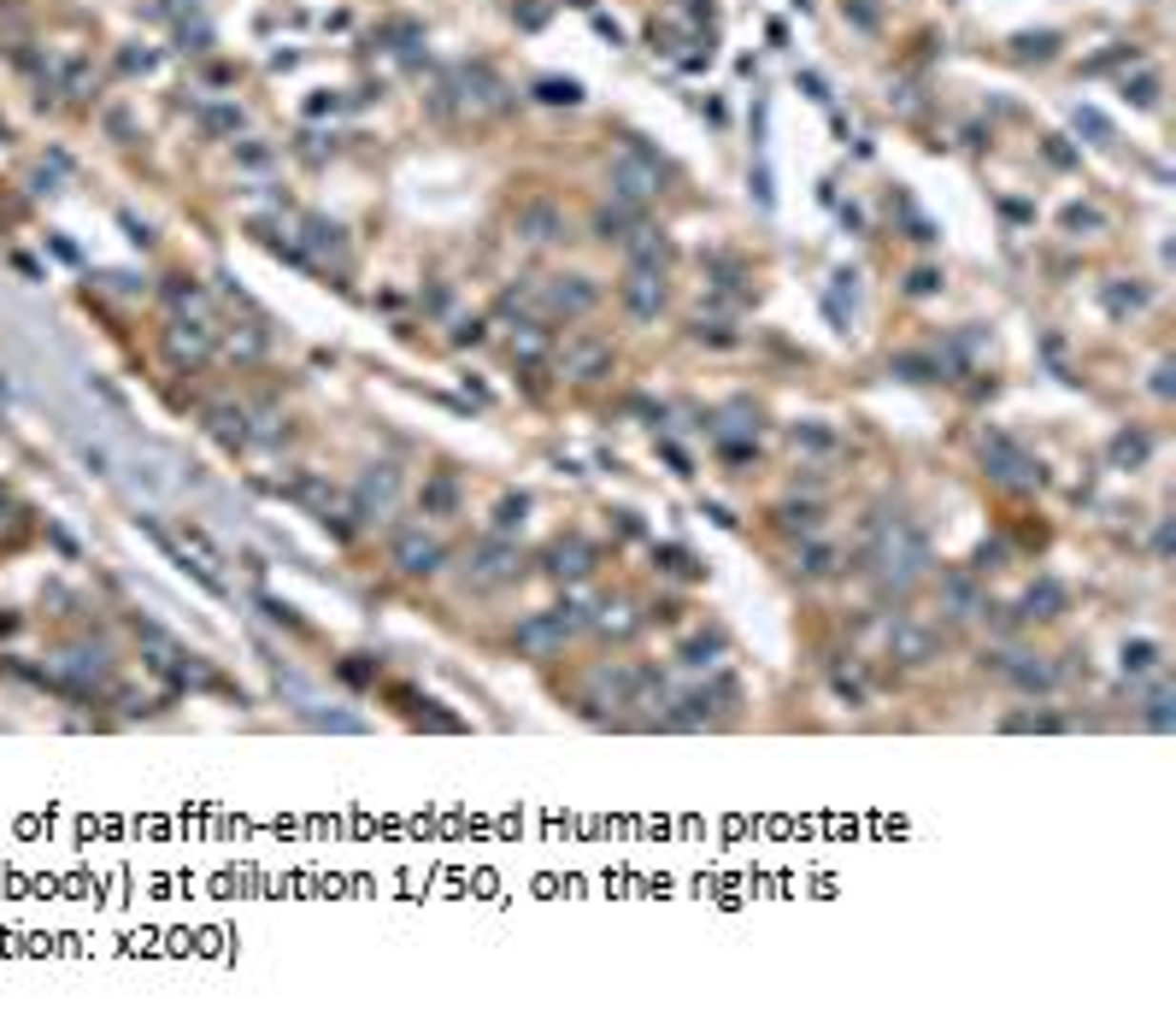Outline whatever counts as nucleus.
I'll return each mask as SVG.
<instances>
[{
  "mask_svg": "<svg viewBox=\"0 0 1176 1030\" xmlns=\"http://www.w3.org/2000/svg\"><path fill=\"white\" fill-rule=\"evenodd\" d=\"M983 471H988V484L1018 489V495L1047 489V465L1035 460L1018 436H1006V430H988V436H983Z\"/></svg>",
  "mask_w": 1176,
  "mask_h": 1030,
  "instance_id": "f257e3e1",
  "label": "nucleus"
},
{
  "mask_svg": "<svg viewBox=\"0 0 1176 1030\" xmlns=\"http://www.w3.org/2000/svg\"><path fill=\"white\" fill-rule=\"evenodd\" d=\"M588 625V607L582 601H559V607H547V612H530V618H517V654H530V660H553L559 648Z\"/></svg>",
  "mask_w": 1176,
  "mask_h": 1030,
  "instance_id": "f03ea898",
  "label": "nucleus"
},
{
  "mask_svg": "<svg viewBox=\"0 0 1176 1030\" xmlns=\"http://www.w3.org/2000/svg\"><path fill=\"white\" fill-rule=\"evenodd\" d=\"M395 506H400V465H389V460L365 465L359 484H354V495H348L354 525H389Z\"/></svg>",
  "mask_w": 1176,
  "mask_h": 1030,
  "instance_id": "7ed1b4c3",
  "label": "nucleus"
},
{
  "mask_svg": "<svg viewBox=\"0 0 1176 1030\" xmlns=\"http://www.w3.org/2000/svg\"><path fill=\"white\" fill-rule=\"evenodd\" d=\"M389 566L400 577H436L447 566V542L424 525H395L389 530Z\"/></svg>",
  "mask_w": 1176,
  "mask_h": 1030,
  "instance_id": "20e7f679",
  "label": "nucleus"
},
{
  "mask_svg": "<svg viewBox=\"0 0 1176 1030\" xmlns=\"http://www.w3.org/2000/svg\"><path fill=\"white\" fill-rule=\"evenodd\" d=\"M612 195H618V200L647 206L653 195H665V165L653 159L641 142H636V148H624V154L612 159Z\"/></svg>",
  "mask_w": 1176,
  "mask_h": 1030,
  "instance_id": "39448f33",
  "label": "nucleus"
},
{
  "mask_svg": "<svg viewBox=\"0 0 1176 1030\" xmlns=\"http://www.w3.org/2000/svg\"><path fill=\"white\" fill-rule=\"evenodd\" d=\"M517 571H524V554H517V542H512V536H489V542H476V547H471V560H465V583H471V589H500V583H512Z\"/></svg>",
  "mask_w": 1176,
  "mask_h": 1030,
  "instance_id": "423d86ee",
  "label": "nucleus"
},
{
  "mask_svg": "<svg viewBox=\"0 0 1176 1030\" xmlns=\"http://www.w3.org/2000/svg\"><path fill=\"white\" fill-rule=\"evenodd\" d=\"M983 666H988L994 677H1006L1012 690H1024V695H1053V690H1059V671H1053L1047 660H1035V654H1018V648H988Z\"/></svg>",
  "mask_w": 1176,
  "mask_h": 1030,
  "instance_id": "0eeeda50",
  "label": "nucleus"
},
{
  "mask_svg": "<svg viewBox=\"0 0 1176 1030\" xmlns=\"http://www.w3.org/2000/svg\"><path fill=\"white\" fill-rule=\"evenodd\" d=\"M618 295H624V313H630L636 324H653V319L665 313V300H671L665 271H659V265H630V271H624V283H618Z\"/></svg>",
  "mask_w": 1176,
  "mask_h": 1030,
  "instance_id": "6e6552de",
  "label": "nucleus"
},
{
  "mask_svg": "<svg viewBox=\"0 0 1176 1030\" xmlns=\"http://www.w3.org/2000/svg\"><path fill=\"white\" fill-rule=\"evenodd\" d=\"M888 660H901V666L942 660V630L923 625V618H894V625H888Z\"/></svg>",
  "mask_w": 1176,
  "mask_h": 1030,
  "instance_id": "1a4fd4ad",
  "label": "nucleus"
},
{
  "mask_svg": "<svg viewBox=\"0 0 1176 1030\" xmlns=\"http://www.w3.org/2000/svg\"><path fill=\"white\" fill-rule=\"evenodd\" d=\"M612 365H618V354H612L606 336H571L565 354H559V371L571 383H600V377H612Z\"/></svg>",
  "mask_w": 1176,
  "mask_h": 1030,
  "instance_id": "9d476101",
  "label": "nucleus"
},
{
  "mask_svg": "<svg viewBox=\"0 0 1176 1030\" xmlns=\"http://www.w3.org/2000/svg\"><path fill=\"white\" fill-rule=\"evenodd\" d=\"M541 306L553 319H582V313H595L600 306V289H595V278H553L547 289H541Z\"/></svg>",
  "mask_w": 1176,
  "mask_h": 1030,
  "instance_id": "9b49d317",
  "label": "nucleus"
},
{
  "mask_svg": "<svg viewBox=\"0 0 1176 1030\" xmlns=\"http://www.w3.org/2000/svg\"><path fill=\"white\" fill-rule=\"evenodd\" d=\"M988 595H983V583L977 571H947L942 577V612L953 618V625H971V618H983Z\"/></svg>",
  "mask_w": 1176,
  "mask_h": 1030,
  "instance_id": "f8f14e48",
  "label": "nucleus"
},
{
  "mask_svg": "<svg viewBox=\"0 0 1176 1030\" xmlns=\"http://www.w3.org/2000/svg\"><path fill=\"white\" fill-rule=\"evenodd\" d=\"M588 695H600V701H582V707H630V695H636V666L600 660L595 671H588Z\"/></svg>",
  "mask_w": 1176,
  "mask_h": 1030,
  "instance_id": "ddd939ff",
  "label": "nucleus"
},
{
  "mask_svg": "<svg viewBox=\"0 0 1176 1030\" xmlns=\"http://www.w3.org/2000/svg\"><path fill=\"white\" fill-rule=\"evenodd\" d=\"M541 566H547V577H559V583H577V577H588L595 571V542H582V536H559L541 554Z\"/></svg>",
  "mask_w": 1176,
  "mask_h": 1030,
  "instance_id": "4468645a",
  "label": "nucleus"
},
{
  "mask_svg": "<svg viewBox=\"0 0 1176 1030\" xmlns=\"http://www.w3.org/2000/svg\"><path fill=\"white\" fill-rule=\"evenodd\" d=\"M517 236L536 242V248L565 242V213H559L553 200H524V206H517Z\"/></svg>",
  "mask_w": 1176,
  "mask_h": 1030,
  "instance_id": "2eb2a0df",
  "label": "nucleus"
},
{
  "mask_svg": "<svg viewBox=\"0 0 1176 1030\" xmlns=\"http://www.w3.org/2000/svg\"><path fill=\"white\" fill-rule=\"evenodd\" d=\"M300 230H306V248H300L306 265H330V259L348 265V230H341V224H330V218H306Z\"/></svg>",
  "mask_w": 1176,
  "mask_h": 1030,
  "instance_id": "dca6fc26",
  "label": "nucleus"
},
{
  "mask_svg": "<svg viewBox=\"0 0 1176 1030\" xmlns=\"http://www.w3.org/2000/svg\"><path fill=\"white\" fill-rule=\"evenodd\" d=\"M1070 607V589L1059 577H1035L1029 589H1024V601H1018V612H1024V625H1047V618H1059Z\"/></svg>",
  "mask_w": 1176,
  "mask_h": 1030,
  "instance_id": "f3484780",
  "label": "nucleus"
},
{
  "mask_svg": "<svg viewBox=\"0 0 1176 1030\" xmlns=\"http://www.w3.org/2000/svg\"><path fill=\"white\" fill-rule=\"evenodd\" d=\"M206 436H213L224 454H241L253 442V419L241 406H206Z\"/></svg>",
  "mask_w": 1176,
  "mask_h": 1030,
  "instance_id": "a211bd4d",
  "label": "nucleus"
},
{
  "mask_svg": "<svg viewBox=\"0 0 1176 1030\" xmlns=\"http://www.w3.org/2000/svg\"><path fill=\"white\" fill-rule=\"evenodd\" d=\"M771 525H777L782 536H794V542H806V536L823 530V506H818V501H801V495H788V501L771 506Z\"/></svg>",
  "mask_w": 1176,
  "mask_h": 1030,
  "instance_id": "6ab92c4d",
  "label": "nucleus"
},
{
  "mask_svg": "<svg viewBox=\"0 0 1176 1030\" xmlns=\"http://www.w3.org/2000/svg\"><path fill=\"white\" fill-rule=\"evenodd\" d=\"M794 571H801V577H836V571H847V554L836 542H823V536H806L801 547H794Z\"/></svg>",
  "mask_w": 1176,
  "mask_h": 1030,
  "instance_id": "aec40b11",
  "label": "nucleus"
},
{
  "mask_svg": "<svg viewBox=\"0 0 1176 1030\" xmlns=\"http://www.w3.org/2000/svg\"><path fill=\"white\" fill-rule=\"evenodd\" d=\"M1105 460H1112V471H1141L1153 460V436L1141 430V424H1124L1112 442H1105Z\"/></svg>",
  "mask_w": 1176,
  "mask_h": 1030,
  "instance_id": "412c9836",
  "label": "nucleus"
},
{
  "mask_svg": "<svg viewBox=\"0 0 1176 1030\" xmlns=\"http://www.w3.org/2000/svg\"><path fill=\"white\" fill-rule=\"evenodd\" d=\"M165 348H171V360H177V365H200L206 354H213V330L177 319V324H171V336H165Z\"/></svg>",
  "mask_w": 1176,
  "mask_h": 1030,
  "instance_id": "4be33fe9",
  "label": "nucleus"
},
{
  "mask_svg": "<svg viewBox=\"0 0 1176 1030\" xmlns=\"http://www.w3.org/2000/svg\"><path fill=\"white\" fill-rule=\"evenodd\" d=\"M624 254H630V265H671V236L665 230H653V224H636L630 236H624Z\"/></svg>",
  "mask_w": 1176,
  "mask_h": 1030,
  "instance_id": "5701e85b",
  "label": "nucleus"
},
{
  "mask_svg": "<svg viewBox=\"0 0 1176 1030\" xmlns=\"http://www.w3.org/2000/svg\"><path fill=\"white\" fill-rule=\"evenodd\" d=\"M459 477H447V471H436V477H424V489H418V506H424V519H454L459 512Z\"/></svg>",
  "mask_w": 1176,
  "mask_h": 1030,
  "instance_id": "b1692460",
  "label": "nucleus"
},
{
  "mask_svg": "<svg viewBox=\"0 0 1176 1030\" xmlns=\"http://www.w3.org/2000/svg\"><path fill=\"white\" fill-rule=\"evenodd\" d=\"M553 354V330L541 319H517L512 324V360H524V365H541Z\"/></svg>",
  "mask_w": 1176,
  "mask_h": 1030,
  "instance_id": "393cba45",
  "label": "nucleus"
},
{
  "mask_svg": "<svg viewBox=\"0 0 1176 1030\" xmlns=\"http://www.w3.org/2000/svg\"><path fill=\"white\" fill-rule=\"evenodd\" d=\"M636 224H641L636 200H618V195H612V200L600 206V213H595V236H600V242H624V236H630Z\"/></svg>",
  "mask_w": 1176,
  "mask_h": 1030,
  "instance_id": "a878e982",
  "label": "nucleus"
},
{
  "mask_svg": "<svg viewBox=\"0 0 1176 1030\" xmlns=\"http://www.w3.org/2000/svg\"><path fill=\"white\" fill-rule=\"evenodd\" d=\"M653 566H659L665 577H682V583H700V577H706V566L688 554L682 542H653Z\"/></svg>",
  "mask_w": 1176,
  "mask_h": 1030,
  "instance_id": "bb28decb",
  "label": "nucleus"
},
{
  "mask_svg": "<svg viewBox=\"0 0 1176 1030\" xmlns=\"http://www.w3.org/2000/svg\"><path fill=\"white\" fill-rule=\"evenodd\" d=\"M723 654H730V642H723V630H706V636H695V642H682V654H677V660H682L688 671H712V666H718Z\"/></svg>",
  "mask_w": 1176,
  "mask_h": 1030,
  "instance_id": "cd10ccee",
  "label": "nucleus"
},
{
  "mask_svg": "<svg viewBox=\"0 0 1176 1030\" xmlns=\"http://www.w3.org/2000/svg\"><path fill=\"white\" fill-rule=\"evenodd\" d=\"M1165 666V648L1153 642V636H1135V642H1124V677H1147V671H1159Z\"/></svg>",
  "mask_w": 1176,
  "mask_h": 1030,
  "instance_id": "c85d7f7f",
  "label": "nucleus"
},
{
  "mask_svg": "<svg viewBox=\"0 0 1176 1030\" xmlns=\"http://www.w3.org/2000/svg\"><path fill=\"white\" fill-rule=\"evenodd\" d=\"M788 436H794V448H806V454H836V448H841V436L829 430V424H818V419H801Z\"/></svg>",
  "mask_w": 1176,
  "mask_h": 1030,
  "instance_id": "c756f323",
  "label": "nucleus"
},
{
  "mask_svg": "<svg viewBox=\"0 0 1176 1030\" xmlns=\"http://www.w3.org/2000/svg\"><path fill=\"white\" fill-rule=\"evenodd\" d=\"M888 371L901 377V383H942V365L929 360V354H894Z\"/></svg>",
  "mask_w": 1176,
  "mask_h": 1030,
  "instance_id": "7c9ffc66",
  "label": "nucleus"
},
{
  "mask_svg": "<svg viewBox=\"0 0 1176 1030\" xmlns=\"http://www.w3.org/2000/svg\"><path fill=\"white\" fill-rule=\"evenodd\" d=\"M1100 300H1105V313H1112V319H1124V313H1141V306H1147V289L1118 278V283H1105V289H1100Z\"/></svg>",
  "mask_w": 1176,
  "mask_h": 1030,
  "instance_id": "2f4dec72",
  "label": "nucleus"
},
{
  "mask_svg": "<svg viewBox=\"0 0 1176 1030\" xmlns=\"http://www.w3.org/2000/svg\"><path fill=\"white\" fill-rule=\"evenodd\" d=\"M588 625H595L600 636H630V630L641 625V618H636L624 601H606V607H600V618H588Z\"/></svg>",
  "mask_w": 1176,
  "mask_h": 1030,
  "instance_id": "473e14b6",
  "label": "nucleus"
},
{
  "mask_svg": "<svg viewBox=\"0 0 1176 1030\" xmlns=\"http://www.w3.org/2000/svg\"><path fill=\"white\" fill-rule=\"evenodd\" d=\"M536 100H547V107H577L582 83H577V77H541V83H536Z\"/></svg>",
  "mask_w": 1176,
  "mask_h": 1030,
  "instance_id": "72a5a7b5",
  "label": "nucleus"
},
{
  "mask_svg": "<svg viewBox=\"0 0 1176 1030\" xmlns=\"http://www.w3.org/2000/svg\"><path fill=\"white\" fill-rule=\"evenodd\" d=\"M1141 718H1147V731H1170V725H1176V701H1170L1165 683H1153V690H1147V712H1141Z\"/></svg>",
  "mask_w": 1176,
  "mask_h": 1030,
  "instance_id": "f704fd0d",
  "label": "nucleus"
},
{
  "mask_svg": "<svg viewBox=\"0 0 1176 1030\" xmlns=\"http://www.w3.org/2000/svg\"><path fill=\"white\" fill-rule=\"evenodd\" d=\"M723 465H753L759 460V436H712Z\"/></svg>",
  "mask_w": 1176,
  "mask_h": 1030,
  "instance_id": "c9c22d12",
  "label": "nucleus"
},
{
  "mask_svg": "<svg viewBox=\"0 0 1176 1030\" xmlns=\"http://www.w3.org/2000/svg\"><path fill=\"white\" fill-rule=\"evenodd\" d=\"M829 690H836L847 707H864V701H871V690H864V677H859L853 666H836V671H829Z\"/></svg>",
  "mask_w": 1176,
  "mask_h": 1030,
  "instance_id": "e433bc0d",
  "label": "nucleus"
},
{
  "mask_svg": "<svg viewBox=\"0 0 1176 1030\" xmlns=\"http://www.w3.org/2000/svg\"><path fill=\"white\" fill-rule=\"evenodd\" d=\"M688 336H695L700 348H736V341H741L730 324H718V319H695V324H688Z\"/></svg>",
  "mask_w": 1176,
  "mask_h": 1030,
  "instance_id": "4c0bfd02",
  "label": "nucleus"
},
{
  "mask_svg": "<svg viewBox=\"0 0 1176 1030\" xmlns=\"http://www.w3.org/2000/svg\"><path fill=\"white\" fill-rule=\"evenodd\" d=\"M524 512H530V495H506V501L495 506V536L524 530Z\"/></svg>",
  "mask_w": 1176,
  "mask_h": 1030,
  "instance_id": "58836bf2",
  "label": "nucleus"
},
{
  "mask_svg": "<svg viewBox=\"0 0 1176 1030\" xmlns=\"http://www.w3.org/2000/svg\"><path fill=\"white\" fill-rule=\"evenodd\" d=\"M165 300L177 306V313H206V295H200V283H189V278H171V283H165Z\"/></svg>",
  "mask_w": 1176,
  "mask_h": 1030,
  "instance_id": "ea45409f",
  "label": "nucleus"
},
{
  "mask_svg": "<svg viewBox=\"0 0 1176 1030\" xmlns=\"http://www.w3.org/2000/svg\"><path fill=\"white\" fill-rule=\"evenodd\" d=\"M1064 230H1070V236H1100V230H1105V218L1094 213V206L1070 200V206H1064Z\"/></svg>",
  "mask_w": 1176,
  "mask_h": 1030,
  "instance_id": "a19ab883",
  "label": "nucleus"
},
{
  "mask_svg": "<svg viewBox=\"0 0 1176 1030\" xmlns=\"http://www.w3.org/2000/svg\"><path fill=\"white\" fill-rule=\"evenodd\" d=\"M1000 731H1064V718L1059 712H1006Z\"/></svg>",
  "mask_w": 1176,
  "mask_h": 1030,
  "instance_id": "79ce46f5",
  "label": "nucleus"
},
{
  "mask_svg": "<svg viewBox=\"0 0 1176 1030\" xmlns=\"http://www.w3.org/2000/svg\"><path fill=\"white\" fill-rule=\"evenodd\" d=\"M1124 94L1135 100V107H1159V77H1153V72H1135V77H1124Z\"/></svg>",
  "mask_w": 1176,
  "mask_h": 1030,
  "instance_id": "37998d69",
  "label": "nucleus"
},
{
  "mask_svg": "<svg viewBox=\"0 0 1176 1030\" xmlns=\"http://www.w3.org/2000/svg\"><path fill=\"white\" fill-rule=\"evenodd\" d=\"M306 725H318V731H348V736H359V731H365V718H354V712H306Z\"/></svg>",
  "mask_w": 1176,
  "mask_h": 1030,
  "instance_id": "c03bdc74",
  "label": "nucleus"
},
{
  "mask_svg": "<svg viewBox=\"0 0 1176 1030\" xmlns=\"http://www.w3.org/2000/svg\"><path fill=\"white\" fill-rule=\"evenodd\" d=\"M259 612L271 618V625H283V630H306V625H300V612H294L289 601H276V595H259Z\"/></svg>",
  "mask_w": 1176,
  "mask_h": 1030,
  "instance_id": "a18cd8bd",
  "label": "nucleus"
},
{
  "mask_svg": "<svg viewBox=\"0 0 1176 1030\" xmlns=\"http://www.w3.org/2000/svg\"><path fill=\"white\" fill-rule=\"evenodd\" d=\"M1006 560H1012V547H1006V542H1000V536H994V542H983V547H977V577H988V571H1000V566H1006Z\"/></svg>",
  "mask_w": 1176,
  "mask_h": 1030,
  "instance_id": "49530a36",
  "label": "nucleus"
},
{
  "mask_svg": "<svg viewBox=\"0 0 1176 1030\" xmlns=\"http://www.w3.org/2000/svg\"><path fill=\"white\" fill-rule=\"evenodd\" d=\"M1077 130H1083V135H1094V142H1112V124H1105L1094 107H1077Z\"/></svg>",
  "mask_w": 1176,
  "mask_h": 1030,
  "instance_id": "de8ad7c7",
  "label": "nucleus"
},
{
  "mask_svg": "<svg viewBox=\"0 0 1176 1030\" xmlns=\"http://www.w3.org/2000/svg\"><path fill=\"white\" fill-rule=\"evenodd\" d=\"M1059 36H1018V59H1053Z\"/></svg>",
  "mask_w": 1176,
  "mask_h": 1030,
  "instance_id": "09e8293b",
  "label": "nucleus"
},
{
  "mask_svg": "<svg viewBox=\"0 0 1176 1030\" xmlns=\"http://www.w3.org/2000/svg\"><path fill=\"white\" fill-rule=\"evenodd\" d=\"M936 289H942V271H929V265H918L912 278H906V295H918V300H923V295H936Z\"/></svg>",
  "mask_w": 1176,
  "mask_h": 1030,
  "instance_id": "8fccbe9b",
  "label": "nucleus"
},
{
  "mask_svg": "<svg viewBox=\"0 0 1176 1030\" xmlns=\"http://www.w3.org/2000/svg\"><path fill=\"white\" fill-rule=\"evenodd\" d=\"M341 677H348V683H359V690H365V683H376V666H371L365 654H354V660H341Z\"/></svg>",
  "mask_w": 1176,
  "mask_h": 1030,
  "instance_id": "3c124183",
  "label": "nucleus"
},
{
  "mask_svg": "<svg viewBox=\"0 0 1176 1030\" xmlns=\"http://www.w3.org/2000/svg\"><path fill=\"white\" fill-rule=\"evenodd\" d=\"M206 124H213V130H224V135H235V130L248 124V118H241V107H213V113H206Z\"/></svg>",
  "mask_w": 1176,
  "mask_h": 1030,
  "instance_id": "603ef678",
  "label": "nucleus"
},
{
  "mask_svg": "<svg viewBox=\"0 0 1176 1030\" xmlns=\"http://www.w3.org/2000/svg\"><path fill=\"white\" fill-rule=\"evenodd\" d=\"M1153 395H1159V401H1170V395H1176V365H1170V360H1159V365H1153Z\"/></svg>",
  "mask_w": 1176,
  "mask_h": 1030,
  "instance_id": "864d4df0",
  "label": "nucleus"
},
{
  "mask_svg": "<svg viewBox=\"0 0 1176 1030\" xmlns=\"http://www.w3.org/2000/svg\"><path fill=\"white\" fill-rule=\"evenodd\" d=\"M482 341V319H459L454 324V348H476Z\"/></svg>",
  "mask_w": 1176,
  "mask_h": 1030,
  "instance_id": "5fc2aeb1",
  "label": "nucleus"
},
{
  "mask_svg": "<svg viewBox=\"0 0 1176 1030\" xmlns=\"http://www.w3.org/2000/svg\"><path fill=\"white\" fill-rule=\"evenodd\" d=\"M517 24H524V30H541V24H547V0H524V7H517Z\"/></svg>",
  "mask_w": 1176,
  "mask_h": 1030,
  "instance_id": "6e6d98bb",
  "label": "nucleus"
},
{
  "mask_svg": "<svg viewBox=\"0 0 1176 1030\" xmlns=\"http://www.w3.org/2000/svg\"><path fill=\"white\" fill-rule=\"evenodd\" d=\"M659 454H665V465H671L677 477H695V465H688V454L677 448V442H659Z\"/></svg>",
  "mask_w": 1176,
  "mask_h": 1030,
  "instance_id": "4d7b16f0",
  "label": "nucleus"
},
{
  "mask_svg": "<svg viewBox=\"0 0 1176 1030\" xmlns=\"http://www.w3.org/2000/svg\"><path fill=\"white\" fill-rule=\"evenodd\" d=\"M235 159L259 171V165H271V148H265V142H241V148H235Z\"/></svg>",
  "mask_w": 1176,
  "mask_h": 1030,
  "instance_id": "13d9d810",
  "label": "nucleus"
},
{
  "mask_svg": "<svg viewBox=\"0 0 1176 1030\" xmlns=\"http://www.w3.org/2000/svg\"><path fill=\"white\" fill-rule=\"evenodd\" d=\"M847 18L859 30H877V7H871V0H847Z\"/></svg>",
  "mask_w": 1176,
  "mask_h": 1030,
  "instance_id": "bf43d9fd",
  "label": "nucleus"
},
{
  "mask_svg": "<svg viewBox=\"0 0 1176 1030\" xmlns=\"http://www.w3.org/2000/svg\"><path fill=\"white\" fill-rule=\"evenodd\" d=\"M706 519H712V525H723V530H736V525H741V519H736V512L723 506V501H706Z\"/></svg>",
  "mask_w": 1176,
  "mask_h": 1030,
  "instance_id": "052dcab7",
  "label": "nucleus"
},
{
  "mask_svg": "<svg viewBox=\"0 0 1176 1030\" xmlns=\"http://www.w3.org/2000/svg\"><path fill=\"white\" fill-rule=\"evenodd\" d=\"M1170 542H1176V525H1170V519H1159V530H1153V554H1159V560L1170 554Z\"/></svg>",
  "mask_w": 1176,
  "mask_h": 1030,
  "instance_id": "680f3d73",
  "label": "nucleus"
},
{
  "mask_svg": "<svg viewBox=\"0 0 1176 1030\" xmlns=\"http://www.w3.org/2000/svg\"><path fill=\"white\" fill-rule=\"evenodd\" d=\"M1047 159H1053V165H1070V159H1077V154H1070V148L1059 142V135H1047Z\"/></svg>",
  "mask_w": 1176,
  "mask_h": 1030,
  "instance_id": "e2e57ef3",
  "label": "nucleus"
},
{
  "mask_svg": "<svg viewBox=\"0 0 1176 1030\" xmlns=\"http://www.w3.org/2000/svg\"><path fill=\"white\" fill-rule=\"evenodd\" d=\"M335 107H341L335 94H313V107H306V113H313V118H324V113H335Z\"/></svg>",
  "mask_w": 1176,
  "mask_h": 1030,
  "instance_id": "0e129e2a",
  "label": "nucleus"
},
{
  "mask_svg": "<svg viewBox=\"0 0 1176 1030\" xmlns=\"http://www.w3.org/2000/svg\"><path fill=\"white\" fill-rule=\"evenodd\" d=\"M801 89H806L812 100H829V89H823V77H818V72H806V77H801Z\"/></svg>",
  "mask_w": 1176,
  "mask_h": 1030,
  "instance_id": "69168bd1",
  "label": "nucleus"
}]
</instances>
